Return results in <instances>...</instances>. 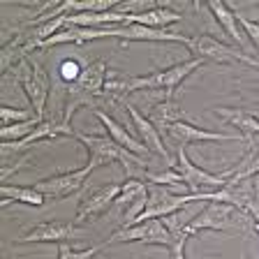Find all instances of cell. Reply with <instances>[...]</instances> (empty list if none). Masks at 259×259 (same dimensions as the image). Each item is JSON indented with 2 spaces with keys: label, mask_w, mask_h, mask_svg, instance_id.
I'll return each mask as SVG.
<instances>
[{
  "label": "cell",
  "mask_w": 259,
  "mask_h": 259,
  "mask_svg": "<svg viewBox=\"0 0 259 259\" xmlns=\"http://www.w3.org/2000/svg\"><path fill=\"white\" fill-rule=\"evenodd\" d=\"M74 139H79L81 144L86 146L88 151V169H97L104 167V164H113V162H120L125 167L127 178H132L135 167H146V160L135 153L125 151L123 146H118L109 135H86V132H79L74 130Z\"/></svg>",
  "instance_id": "1"
},
{
  "label": "cell",
  "mask_w": 259,
  "mask_h": 259,
  "mask_svg": "<svg viewBox=\"0 0 259 259\" xmlns=\"http://www.w3.org/2000/svg\"><path fill=\"white\" fill-rule=\"evenodd\" d=\"M243 222L254 227L248 210H238L229 204H218L208 201V206L197 213L192 220L185 225V236H197L199 232H232V229H243Z\"/></svg>",
  "instance_id": "2"
},
{
  "label": "cell",
  "mask_w": 259,
  "mask_h": 259,
  "mask_svg": "<svg viewBox=\"0 0 259 259\" xmlns=\"http://www.w3.org/2000/svg\"><path fill=\"white\" fill-rule=\"evenodd\" d=\"M107 241H109V245H111V243L141 241V243H151V245H162V248H167L169 252H171L176 245H185V243H188V241H178L167 229V225L162 222V218L137 222V225H132V227H120L118 232H113Z\"/></svg>",
  "instance_id": "3"
},
{
  "label": "cell",
  "mask_w": 259,
  "mask_h": 259,
  "mask_svg": "<svg viewBox=\"0 0 259 259\" xmlns=\"http://www.w3.org/2000/svg\"><path fill=\"white\" fill-rule=\"evenodd\" d=\"M14 72H16V81L21 83V88L26 91L28 100H30L35 116H39L44 120V109H47L49 91H51V81H49L47 70L35 58H26L16 65Z\"/></svg>",
  "instance_id": "4"
},
{
  "label": "cell",
  "mask_w": 259,
  "mask_h": 259,
  "mask_svg": "<svg viewBox=\"0 0 259 259\" xmlns=\"http://www.w3.org/2000/svg\"><path fill=\"white\" fill-rule=\"evenodd\" d=\"M192 201H201V194H176L167 190V185H148V201H146V208L137 222H146L153 220V218H167L171 213H178L183 206L192 204Z\"/></svg>",
  "instance_id": "5"
},
{
  "label": "cell",
  "mask_w": 259,
  "mask_h": 259,
  "mask_svg": "<svg viewBox=\"0 0 259 259\" xmlns=\"http://www.w3.org/2000/svg\"><path fill=\"white\" fill-rule=\"evenodd\" d=\"M174 169L183 176V183L188 185L190 194L210 192V188H222V185L227 183V174L218 176V174H210V171H206V169L197 167L188 157V153H185V146H178V157H176Z\"/></svg>",
  "instance_id": "6"
},
{
  "label": "cell",
  "mask_w": 259,
  "mask_h": 259,
  "mask_svg": "<svg viewBox=\"0 0 259 259\" xmlns=\"http://www.w3.org/2000/svg\"><path fill=\"white\" fill-rule=\"evenodd\" d=\"M86 232L81 229L74 222H65V220H44L32 225L23 236L16 238V243H65V241H74V238H83Z\"/></svg>",
  "instance_id": "7"
},
{
  "label": "cell",
  "mask_w": 259,
  "mask_h": 259,
  "mask_svg": "<svg viewBox=\"0 0 259 259\" xmlns=\"http://www.w3.org/2000/svg\"><path fill=\"white\" fill-rule=\"evenodd\" d=\"M91 171L93 169L83 167V169H74V171L54 174V176L39 178L32 188L37 190V192H42L44 197H49V199H65V197L76 194L83 188V183H86V178L91 176Z\"/></svg>",
  "instance_id": "8"
},
{
  "label": "cell",
  "mask_w": 259,
  "mask_h": 259,
  "mask_svg": "<svg viewBox=\"0 0 259 259\" xmlns=\"http://www.w3.org/2000/svg\"><path fill=\"white\" fill-rule=\"evenodd\" d=\"M146 201H148V183L141 181V178H127L120 188V194L116 204L120 210H123V225L120 227H132L139 215L144 213Z\"/></svg>",
  "instance_id": "9"
},
{
  "label": "cell",
  "mask_w": 259,
  "mask_h": 259,
  "mask_svg": "<svg viewBox=\"0 0 259 259\" xmlns=\"http://www.w3.org/2000/svg\"><path fill=\"white\" fill-rule=\"evenodd\" d=\"M120 188H123V183H107L102 188H97L93 194H88L86 199L79 204V208H76L74 225H81L83 220H88L93 215L97 218V215H102V213H107L116 204V199H118Z\"/></svg>",
  "instance_id": "10"
},
{
  "label": "cell",
  "mask_w": 259,
  "mask_h": 259,
  "mask_svg": "<svg viewBox=\"0 0 259 259\" xmlns=\"http://www.w3.org/2000/svg\"><path fill=\"white\" fill-rule=\"evenodd\" d=\"M74 130L72 125H65L58 118H44L37 127L32 130L30 135L21 141H12V144H3V155H14V153L26 151L28 146H32L35 141H44V139H56V137H72Z\"/></svg>",
  "instance_id": "11"
},
{
  "label": "cell",
  "mask_w": 259,
  "mask_h": 259,
  "mask_svg": "<svg viewBox=\"0 0 259 259\" xmlns=\"http://www.w3.org/2000/svg\"><path fill=\"white\" fill-rule=\"evenodd\" d=\"M188 49L194 54V58L213 60V63H234L241 60V51L227 47V44L218 42L213 35H197V37H188Z\"/></svg>",
  "instance_id": "12"
},
{
  "label": "cell",
  "mask_w": 259,
  "mask_h": 259,
  "mask_svg": "<svg viewBox=\"0 0 259 259\" xmlns=\"http://www.w3.org/2000/svg\"><path fill=\"white\" fill-rule=\"evenodd\" d=\"M107 76H109L107 60L100 58V60H95V63L86 65L79 79H76L74 83H70L67 88H70V91H74V93H81V95L91 97L93 102H95V100H100V97H102L104 83H107Z\"/></svg>",
  "instance_id": "13"
},
{
  "label": "cell",
  "mask_w": 259,
  "mask_h": 259,
  "mask_svg": "<svg viewBox=\"0 0 259 259\" xmlns=\"http://www.w3.org/2000/svg\"><path fill=\"white\" fill-rule=\"evenodd\" d=\"M111 37H118L123 42H178L188 47V37L169 30H157V28L139 26V23H130V26L111 28Z\"/></svg>",
  "instance_id": "14"
},
{
  "label": "cell",
  "mask_w": 259,
  "mask_h": 259,
  "mask_svg": "<svg viewBox=\"0 0 259 259\" xmlns=\"http://www.w3.org/2000/svg\"><path fill=\"white\" fill-rule=\"evenodd\" d=\"M125 109H127L130 118H132V125H135L137 135H139L141 144L148 148L151 153H155L160 160H164L167 164H171V157H169V151L164 148V141H162V135L157 132V127L151 123V120L146 118V116H141L139 109H135L130 102H125Z\"/></svg>",
  "instance_id": "15"
},
{
  "label": "cell",
  "mask_w": 259,
  "mask_h": 259,
  "mask_svg": "<svg viewBox=\"0 0 259 259\" xmlns=\"http://www.w3.org/2000/svg\"><path fill=\"white\" fill-rule=\"evenodd\" d=\"M167 137L176 139L181 146L194 144V141H243V135H225V132H210V130H201L197 125H192L190 120L176 123L167 130Z\"/></svg>",
  "instance_id": "16"
},
{
  "label": "cell",
  "mask_w": 259,
  "mask_h": 259,
  "mask_svg": "<svg viewBox=\"0 0 259 259\" xmlns=\"http://www.w3.org/2000/svg\"><path fill=\"white\" fill-rule=\"evenodd\" d=\"M210 113H215L220 120L234 125L236 130H241V135L245 137V141L252 139L254 135H259V118L254 113L245 111L241 107H213Z\"/></svg>",
  "instance_id": "17"
},
{
  "label": "cell",
  "mask_w": 259,
  "mask_h": 259,
  "mask_svg": "<svg viewBox=\"0 0 259 259\" xmlns=\"http://www.w3.org/2000/svg\"><path fill=\"white\" fill-rule=\"evenodd\" d=\"M148 120L155 125L160 135H167V130L171 127V125L183 123V120H188V118H185L183 107H181L174 97H164L162 102H157L155 107L148 109Z\"/></svg>",
  "instance_id": "18"
},
{
  "label": "cell",
  "mask_w": 259,
  "mask_h": 259,
  "mask_svg": "<svg viewBox=\"0 0 259 259\" xmlns=\"http://www.w3.org/2000/svg\"><path fill=\"white\" fill-rule=\"evenodd\" d=\"M95 116H97L100 120H102V125L107 127L109 137H111V139L116 141L118 146H123L125 151L135 153V155H139V157H146L148 153H151L144 144H141L139 139H135V137H132V132H127V127H123V125H120L118 120H113L111 116H109V113H104V111H102V109H97Z\"/></svg>",
  "instance_id": "19"
},
{
  "label": "cell",
  "mask_w": 259,
  "mask_h": 259,
  "mask_svg": "<svg viewBox=\"0 0 259 259\" xmlns=\"http://www.w3.org/2000/svg\"><path fill=\"white\" fill-rule=\"evenodd\" d=\"M201 65H204L201 58H188V60H181V63L171 65V67L157 70V76H160V91H164L167 97H171L174 91H176L197 67H201Z\"/></svg>",
  "instance_id": "20"
},
{
  "label": "cell",
  "mask_w": 259,
  "mask_h": 259,
  "mask_svg": "<svg viewBox=\"0 0 259 259\" xmlns=\"http://www.w3.org/2000/svg\"><path fill=\"white\" fill-rule=\"evenodd\" d=\"M227 183L229 185H236V183H243L248 178L257 176L259 174V144L252 139H248V153L241 157L238 164H234L232 169H227Z\"/></svg>",
  "instance_id": "21"
},
{
  "label": "cell",
  "mask_w": 259,
  "mask_h": 259,
  "mask_svg": "<svg viewBox=\"0 0 259 259\" xmlns=\"http://www.w3.org/2000/svg\"><path fill=\"white\" fill-rule=\"evenodd\" d=\"M181 21V14L164 5H155L151 10H144L139 14H130V23H139V26H148V28H157V30H164V26L169 23H178Z\"/></svg>",
  "instance_id": "22"
},
{
  "label": "cell",
  "mask_w": 259,
  "mask_h": 259,
  "mask_svg": "<svg viewBox=\"0 0 259 259\" xmlns=\"http://www.w3.org/2000/svg\"><path fill=\"white\" fill-rule=\"evenodd\" d=\"M3 192V206H12V204H26V206H32V208H39L44 206V197L42 192L32 188V185H10L5 183L0 188Z\"/></svg>",
  "instance_id": "23"
},
{
  "label": "cell",
  "mask_w": 259,
  "mask_h": 259,
  "mask_svg": "<svg viewBox=\"0 0 259 259\" xmlns=\"http://www.w3.org/2000/svg\"><path fill=\"white\" fill-rule=\"evenodd\" d=\"M206 7L210 10V14L215 16V21L225 28V32L234 39V42L236 44L245 42V37L241 35V26H238V16L232 12V7L220 3V0H210V3H206Z\"/></svg>",
  "instance_id": "24"
},
{
  "label": "cell",
  "mask_w": 259,
  "mask_h": 259,
  "mask_svg": "<svg viewBox=\"0 0 259 259\" xmlns=\"http://www.w3.org/2000/svg\"><path fill=\"white\" fill-rule=\"evenodd\" d=\"M39 123H42V118H32V120H26V123H14V125H3V132H0L3 144H12V141L26 139Z\"/></svg>",
  "instance_id": "25"
},
{
  "label": "cell",
  "mask_w": 259,
  "mask_h": 259,
  "mask_svg": "<svg viewBox=\"0 0 259 259\" xmlns=\"http://www.w3.org/2000/svg\"><path fill=\"white\" fill-rule=\"evenodd\" d=\"M107 245H109V241H102V243H97V245H93V248L74 250V248H70L67 243H60L58 245V259H93L97 252H102Z\"/></svg>",
  "instance_id": "26"
},
{
  "label": "cell",
  "mask_w": 259,
  "mask_h": 259,
  "mask_svg": "<svg viewBox=\"0 0 259 259\" xmlns=\"http://www.w3.org/2000/svg\"><path fill=\"white\" fill-rule=\"evenodd\" d=\"M146 181L151 185H174V188H178V185H185L183 183V176L176 171V169H164V171H146L144 174Z\"/></svg>",
  "instance_id": "27"
},
{
  "label": "cell",
  "mask_w": 259,
  "mask_h": 259,
  "mask_svg": "<svg viewBox=\"0 0 259 259\" xmlns=\"http://www.w3.org/2000/svg\"><path fill=\"white\" fill-rule=\"evenodd\" d=\"M0 116H3V125L26 123V120L39 118V116H35V113H30V111H28V109H14V107H7V104H3V109H0Z\"/></svg>",
  "instance_id": "28"
},
{
  "label": "cell",
  "mask_w": 259,
  "mask_h": 259,
  "mask_svg": "<svg viewBox=\"0 0 259 259\" xmlns=\"http://www.w3.org/2000/svg\"><path fill=\"white\" fill-rule=\"evenodd\" d=\"M58 72H60V79H63L67 86H70V83H74V81L79 79L83 70L79 67V63H76V60H63Z\"/></svg>",
  "instance_id": "29"
},
{
  "label": "cell",
  "mask_w": 259,
  "mask_h": 259,
  "mask_svg": "<svg viewBox=\"0 0 259 259\" xmlns=\"http://www.w3.org/2000/svg\"><path fill=\"white\" fill-rule=\"evenodd\" d=\"M238 26H243V30L248 32V39L252 42V47L257 49V54H259V23L250 21L245 16H238Z\"/></svg>",
  "instance_id": "30"
},
{
  "label": "cell",
  "mask_w": 259,
  "mask_h": 259,
  "mask_svg": "<svg viewBox=\"0 0 259 259\" xmlns=\"http://www.w3.org/2000/svg\"><path fill=\"white\" fill-rule=\"evenodd\" d=\"M248 213H250V218H252V222H254L252 229L259 234V204H254V201H252V204L248 206Z\"/></svg>",
  "instance_id": "31"
},
{
  "label": "cell",
  "mask_w": 259,
  "mask_h": 259,
  "mask_svg": "<svg viewBox=\"0 0 259 259\" xmlns=\"http://www.w3.org/2000/svg\"><path fill=\"white\" fill-rule=\"evenodd\" d=\"M171 259H188V254H185V245H176V248L171 250Z\"/></svg>",
  "instance_id": "32"
},
{
  "label": "cell",
  "mask_w": 259,
  "mask_h": 259,
  "mask_svg": "<svg viewBox=\"0 0 259 259\" xmlns=\"http://www.w3.org/2000/svg\"><path fill=\"white\" fill-rule=\"evenodd\" d=\"M241 63L250 65V67H254V70H259V60H254L252 56H248V54H243V56H241Z\"/></svg>",
  "instance_id": "33"
},
{
  "label": "cell",
  "mask_w": 259,
  "mask_h": 259,
  "mask_svg": "<svg viewBox=\"0 0 259 259\" xmlns=\"http://www.w3.org/2000/svg\"><path fill=\"white\" fill-rule=\"evenodd\" d=\"M252 194H254V204H259V174L252 176Z\"/></svg>",
  "instance_id": "34"
},
{
  "label": "cell",
  "mask_w": 259,
  "mask_h": 259,
  "mask_svg": "<svg viewBox=\"0 0 259 259\" xmlns=\"http://www.w3.org/2000/svg\"><path fill=\"white\" fill-rule=\"evenodd\" d=\"M252 14H254V19H259V7H254V12H252Z\"/></svg>",
  "instance_id": "35"
}]
</instances>
